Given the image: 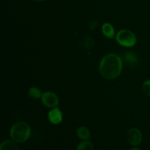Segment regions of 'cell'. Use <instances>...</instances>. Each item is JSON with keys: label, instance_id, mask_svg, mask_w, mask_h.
Wrapping results in <instances>:
<instances>
[{"label": "cell", "instance_id": "8fae6325", "mask_svg": "<svg viewBox=\"0 0 150 150\" xmlns=\"http://www.w3.org/2000/svg\"><path fill=\"white\" fill-rule=\"evenodd\" d=\"M76 150H94V146L89 140L82 141L79 144Z\"/></svg>", "mask_w": 150, "mask_h": 150}, {"label": "cell", "instance_id": "7a4b0ae2", "mask_svg": "<svg viewBox=\"0 0 150 150\" xmlns=\"http://www.w3.org/2000/svg\"><path fill=\"white\" fill-rule=\"evenodd\" d=\"M32 130L29 125L24 122H18L13 125L10 130V136L18 144L23 143L30 138Z\"/></svg>", "mask_w": 150, "mask_h": 150}, {"label": "cell", "instance_id": "6da1fadb", "mask_svg": "<svg viewBox=\"0 0 150 150\" xmlns=\"http://www.w3.org/2000/svg\"><path fill=\"white\" fill-rule=\"evenodd\" d=\"M122 59L116 54H108L101 59L99 71L101 76L108 80H113L120 76L122 71Z\"/></svg>", "mask_w": 150, "mask_h": 150}, {"label": "cell", "instance_id": "9a60e30c", "mask_svg": "<svg viewBox=\"0 0 150 150\" xmlns=\"http://www.w3.org/2000/svg\"><path fill=\"white\" fill-rule=\"evenodd\" d=\"M130 150H141V149H139V147H134V148H133V149H131Z\"/></svg>", "mask_w": 150, "mask_h": 150}, {"label": "cell", "instance_id": "52a82bcc", "mask_svg": "<svg viewBox=\"0 0 150 150\" xmlns=\"http://www.w3.org/2000/svg\"><path fill=\"white\" fill-rule=\"evenodd\" d=\"M101 30H102L103 35L108 39H112L116 36L115 29L114 26L110 23H107V22L104 23L102 25Z\"/></svg>", "mask_w": 150, "mask_h": 150}, {"label": "cell", "instance_id": "30bf717a", "mask_svg": "<svg viewBox=\"0 0 150 150\" xmlns=\"http://www.w3.org/2000/svg\"><path fill=\"white\" fill-rule=\"evenodd\" d=\"M28 95L33 100H38L40 99L42 97V92L40 89L37 86H32L28 91Z\"/></svg>", "mask_w": 150, "mask_h": 150}, {"label": "cell", "instance_id": "9c48e42d", "mask_svg": "<svg viewBox=\"0 0 150 150\" xmlns=\"http://www.w3.org/2000/svg\"><path fill=\"white\" fill-rule=\"evenodd\" d=\"M0 150H19L17 143L14 141L4 140L0 145Z\"/></svg>", "mask_w": 150, "mask_h": 150}, {"label": "cell", "instance_id": "ba28073f", "mask_svg": "<svg viewBox=\"0 0 150 150\" xmlns=\"http://www.w3.org/2000/svg\"><path fill=\"white\" fill-rule=\"evenodd\" d=\"M76 134L79 139L82 141L89 140L90 139V130L85 126H81L76 130Z\"/></svg>", "mask_w": 150, "mask_h": 150}, {"label": "cell", "instance_id": "7c38bea8", "mask_svg": "<svg viewBox=\"0 0 150 150\" xmlns=\"http://www.w3.org/2000/svg\"><path fill=\"white\" fill-rule=\"evenodd\" d=\"M124 58L127 62L130 64H136L138 62V57L136 54L131 52H127L124 54Z\"/></svg>", "mask_w": 150, "mask_h": 150}, {"label": "cell", "instance_id": "3957f363", "mask_svg": "<svg viewBox=\"0 0 150 150\" xmlns=\"http://www.w3.org/2000/svg\"><path fill=\"white\" fill-rule=\"evenodd\" d=\"M116 41L121 46L125 48H132L137 42L136 35L128 29H121L116 34Z\"/></svg>", "mask_w": 150, "mask_h": 150}, {"label": "cell", "instance_id": "5b68a950", "mask_svg": "<svg viewBox=\"0 0 150 150\" xmlns=\"http://www.w3.org/2000/svg\"><path fill=\"white\" fill-rule=\"evenodd\" d=\"M127 141L133 146H138L142 142V133L139 129L136 127H132L127 132Z\"/></svg>", "mask_w": 150, "mask_h": 150}, {"label": "cell", "instance_id": "8992f818", "mask_svg": "<svg viewBox=\"0 0 150 150\" xmlns=\"http://www.w3.org/2000/svg\"><path fill=\"white\" fill-rule=\"evenodd\" d=\"M48 120L52 125H59L62 122L63 114L59 107L53 108L48 111Z\"/></svg>", "mask_w": 150, "mask_h": 150}, {"label": "cell", "instance_id": "4fadbf2b", "mask_svg": "<svg viewBox=\"0 0 150 150\" xmlns=\"http://www.w3.org/2000/svg\"><path fill=\"white\" fill-rule=\"evenodd\" d=\"M142 89L146 95L150 96V79L145 81L142 84Z\"/></svg>", "mask_w": 150, "mask_h": 150}, {"label": "cell", "instance_id": "277c9868", "mask_svg": "<svg viewBox=\"0 0 150 150\" xmlns=\"http://www.w3.org/2000/svg\"><path fill=\"white\" fill-rule=\"evenodd\" d=\"M40 100L42 105L47 108H53L58 107L59 104V99L57 94L53 92H50V91L43 92Z\"/></svg>", "mask_w": 150, "mask_h": 150}, {"label": "cell", "instance_id": "5bb4252c", "mask_svg": "<svg viewBox=\"0 0 150 150\" xmlns=\"http://www.w3.org/2000/svg\"><path fill=\"white\" fill-rule=\"evenodd\" d=\"M34 1H36V2H42V1H45V0H32Z\"/></svg>", "mask_w": 150, "mask_h": 150}]
</instances>
